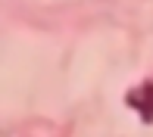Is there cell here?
I'll list each match as a JSON object with an SVG mask.
<instances>
[{
  "label": "cell",
  "instance_id": "cell-1",
  "mask_svg": "<svg viewBox=\"0 0 153 137\" xmlns=\"http://www.w3.org/2000/svg\"><path fill=\"white\" fill-rule=\"evenodd\" d=\"M125 103L141 115V122L150 125V122H153V78L144 81V84H137V87H131L128 97H125Z\"/></svg>",
  "mask_w": 153,
  "mask_h": 137
}]
</instances>
